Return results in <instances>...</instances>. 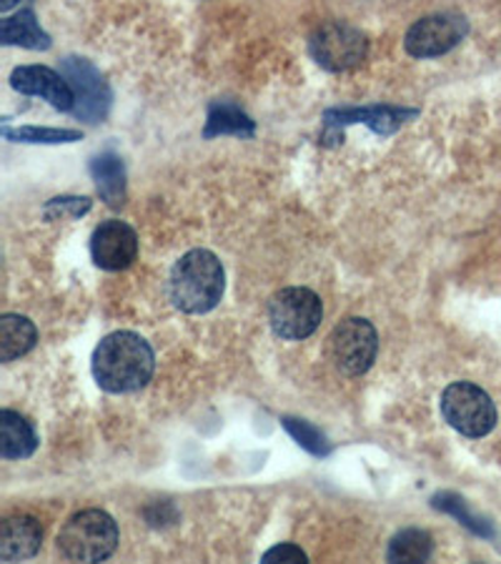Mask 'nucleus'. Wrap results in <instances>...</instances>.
<instances>
[{
    "mask_svg": "<svg viewBox=\"0 0 501 564\" xmlns=\"http://www.w3.org/2000/svg\"><path fill=\"white\" fill-rule=\"evenodd\" d=\"M3 136L15 143H43V146H56V143H76L84 139V133L74 129H41V125H21V129L5 125Z\"/></svg>",
    "mask_w": 501,
    "mask_h": 564,
    "instance_id": "obj_20",
    "label": "nucleus"
},
{
    "mask_svg": "<svg viewBox=\"0 0 501 564\" xmlns=\"http://www.w3.org/2000/svg\"><path fill=\"white\" fill-rule=\"evenodd\" d=\"M379 352V334L369 319H344L329 336V356L346 376H359L371 369Z\"/></svg>",
    "mask_w": 501,
    "mask_h": 564,
    "instance_id": "obj_7",
    "label": "nucleus"
},
{
    "mask_svg": "<svg viewBox=\"0 0 501 564\" xmlns=\"http://www.w3.org/2000/svg\"><path fill=\"white\" fill-rule=\"evenodd\" d=\"M119 548V527L103 509L74 515L58 534V550L70 562H103Z\"/></svg>",
    "mask_w": 501,
    "mask_h": 564,
    "instance_id": "obj_3",
    "label": "nucleus"
},
{
    "mask_svg": "<svg viewBox=\"0 0 501 564\" xmlns=\"http://www.w3.org/2000/svg\"><path fill=\"white\" fill-rule=\"evenodd\" d=\"M91 174H93V181L98 193H101V199L111 206V209H119L125 201V166H123V158L111 154V151H105V154L96 156L91 161Z\"/></svg>",
    "mask_w": 501,
    "mask_h": 564,
    "instance_id": "obj_18",
    "label": "nucleus"
},
{
    "mask_svg": "<svg viewBox=\"0 0 501 564\" xmlns=\"http://www.w3.org/2000/svg\"><path fill=\"white\" fill-rule=\"evenodd\" d=\"M93 376L98 387L111 394H129L146 387L154 376V349L133 331H113L93 352Z\"/></svg>",
    "mask_w": 501,
    "mask_h": 564,
    "instance_id": "obj_1",
    "label": "nucleus"
},
{
    "mask_svg": "<svg viewBox=\"0 0 501 564\" xmlns=\"http://www.w3.org/2000/svg\"><path fill=\"white\" fill-rule=\"evenodd\" d=\"M442 417L464 436H487L497 427V407L489 394L471 381H454L442 394Z\"/></svg>",
    "mask_w": 501,
    "mask_h": 564,
    "instance_id": "obj_4",
    "label": "nucleus"
},
{
    "mask_svg": "<svg viewBox=\"0 0 501 564\" xmlns=\"http://www.w3.org/2000/svg\"><path fill=\"white\" fill-rule=\"evenodd\" d=\"M18 3H21V0H0V11L8 13V11H11V8H15Z\"/></svg>",
    "mask_w": 501,
    "mask_h": 564,
    "instance_id": "obj_25",
    "label": "nucleus"
},
{
    "mask_svg": "<svg viewBox=\"0 0 501 564\" xmlns=\"http://www.w3.org/2000/svg\"><path fill=\"white\" fill-rule=\"evenodd\" d=\"M63 76L76 96V106L70 113L80 121L101 123L111 109V88L101 70L86 58H66L63 60Z\"/></svg>",
    "mask_w": 501,
    "mask_h": 564,
    "instance_id": "obj_8",
    "label": "nucleus"
},
{
    "mask_svg": "<svg viewBox=\"0 0 501 564\" xmlns=\"http://www.w3.org/2000/svg\"><path fill=\"white\" fill-rule=\"evenodd\" d=\"M0 41H3V46H21L29 51H48L53 46L51 35L38 25L33 8H23L15 15L3 18Z\"/></svg>",
    "mask_w": 501,
    "mask_h": 564,
    "instance_id": "obj_15",
    "label": "nucleus"
},
{
    "mask_svg": "<svg viewBox=\"0 0 501 564\" xmlns=\"http://www.w3.org/2000/svg\"><path fill=\"white\" fill-rule=\"evenodd\" d=\"M324 319V303L311 289L289 286L281 289L268 303V321L274 334L286 342H301L319 329Z\"/></svg>",
    "mask_w": 501,
    "mask_h": 564,
    "instance_id": "obj_5",
    "label": "nucleus"
},
{
    "mask_svg": "<svg viewBox=\"0 0 501 564\" xmlns=\"http://www.w3.org/2000/svg\"><path fill=\"white\" fill-rule=\"evenodd\" d=\"M434 552V542L428 532L424 530H404L393 537L389 544L387 557L389 562H401V564H419L426 562Z\"/></svg>",
    "mask_w": 501,
    "mask_h": 564,
    "instance_id": "obj_19",
    "label": "nucleus"
},
{
    "mask_svg": "<svg viewBox=\"0 0 501 564\" xmlns=\"http://www.w3.org/2000/svg\"><path fill=\"white\" fill-rule=\"evenodd\" d=\"M256 133V123L231 101H213L209 106V121H205L203 139L216 136H236L250 139Z\"/></svg>",
    "mask_w": 501,
    "mask_h": 564,
    "instance_id": "obj_17",
    "label": "nucleus"
},
{
    "mask_svg": "<svg viewBox=\"0 0 501 564\" xmlns=\"http://www.w3.org/2000/svg\"><path fill=\"white\" fill-rule=\"evenodd\" d=\"M11 86L23 96H41L58 111H74L76 96L66 76L48 66H21L11 74Z\"/></svg>",
    "mask_w": 501,
    "mask_h": 564,
    "instance_id": "obj_12",
    "label": "nucleus"
},
{
    "mask_svg": "<svg viewBox=\"0 0 501 564\" xmlns=\"http://www.w3.org/2000/svg\"><path fill=\"white\" fill-rule=\"evenodd\" d=\"M281 424H283L286 432L297 439V442L309 454H313V456H329L331 454V442L319 427L303 422V419H293V417H283Z\"/></svg>",
    "mask_w": 501,
    "mask_h": 564,
    "instance_id": "obj_22",
    "label": "nucleus"
},
{
    "mask_svg": "<svg viewBox=\"0 0 501 564\" xmlns=\"http://www.w3.org/2000/svg\"><path fill=\"white\" fill-rule=\"evenodd\" d=\"M432 501H434L436 509H442V512L459 519V524L467 527V530H471L474 534L489 537V540H491V537H494V527H491L487 519H481V517H477L474 512H469L467 501H464L461 497L444 491V495H436Z\"/></svg>",
    "mask_w": 501,
    "mask_h": 564,
    "instance_id": "obj_21",
    "label": "nucleus"
},
{
    "mask_svg": "<svg viewBox=\"0 0 501 564\" xmlns=\"http://www.w3.org/2000/svg\"><path fill=\"white\" fill-rule=\"evenodd\" d=\"M311 58L331 74L359 68L369 56V41L366 35L348 23H326L311 35L309 41Z\"/></svg>",
    "mask_w": 501,
    "mask_h": 564,
    "instance_id": "obj_6",
    "label": "nucleus"
},
{
    "mask_svg": "<svg viewBox=\"0 0 501 564\" xmlns=\"http://www.w3.org/2000/svg\"><path fill=\"white\" fill-rule=\"evenodd\" d=\"M419 115L416 109H399V106H364V109H356V106H346V109H329L324 113L326 123V136L338 139L342 136V129L354 123L369 125L374 133L379 136H391L397 133L401 125L414 121Z\"/></svg>",
    "mask_w": 501,
    "mask_h": 564,
    "instance_id": "obj_10",
    "label": "nucleus"
},
{
    "mask_svg": "<svg viewBox=\"0 0 501 564\" xmlns=\"http://www.w3.org/2000/svg\"><path fill=\"white\" fill-rule=\"evenodd\" d=\"M93 201L88 196H58L43 206V217L46 221H66V219H80L91 211Z\"/></svg>",
    "mask_w": 501,
    "mask_h": 564,
    "instance_id": "obj_23",
    "label": "nucleus"
},
{
    "mask_svg": "<svg viewBox=\"0 0 501 564\" xmlns=\"http://www.w3.org/2000/svg\"><path fill=\"white\" fill-rule=\"evenodd\" d=\"M43 530L38 519L29 515L8 517L3 527H0V560L3 562H18L31 560L35 552L41 550Z\"/></svg>",
    "mask_w": 501,
    "mask_h": 564,
    "instance_id": "obj_13",
    "label": "nucleus"
},
{
    "mask_svg": "<svg viewBox=\"0 0 501 564\" xmlns=\"http://www.w3.org/2000/svg\"><path fill=\"white\" fill-rule=\"evenodd\" d=\"M469 23L461 15H426L407 31L404 48L414 58H436L467 38Z\"/></svg>",
    "mask_w": 501,
    "mask_h": 564,
    "instance_id": "obj_9",
    "label": "nucleus"
},
{
    "mask_svg": "<svg viewBox=\"0 0 501 564\" xmlns=\"http://www.w3.org/2000/svg\"><path fill=\"white\" fill-rule=\"evenodd\" d=\"M38 342V331L31 319L21 313H3L0 317V362L11 364L18 356L29 354Z\"/></svg>",
    "mask_w": 501,
    "mask_h": 564,
    "instance_id": "obj_16",
    "label": "nucleus"
},
{
    "mask_svg": "<svg viewBox=\"0 0 501 564\" xmlns=\"http://www.w3.org/2000/svg\"><path fill=\"white\" fill-rule=\"evenodd\" d=\"M223 291H226V272L219 256L205 248H193L178 258L168 279V297L183 313L216 309Z\"/></svg>",
    "mask_w": 501,
    "mask_h": 564,
    "instance_id": "obj_2",
    "label": "nucleus"
},
{
    "mask_svg": "<svg viewBox=\"0 0 501 564\" xmlns=\"http://www.w3.org/2000/svg\"><path fill=\"white\" fill-rule=\"evenodd\" d=\"M261 562H309V557L297 544H279V548L268 550Z\"/></svg>",
    "mask_w": 501,
    "mask_h": 564,
    "instance_id": "obj_24",
    "label": "nucleus"
},
{
    "mask_svg": "<svg viewBox=\"0 0 501 564\" xmlns=\"http://www.w3.org/2000/svg\"><path fill=\"white\" fill-rule=\"evenodd\" d=\"M38 450V436L29 419L13 409L0 411V454L3 460H25Z\"/></svg>",
    "mask_w": 501,
    "mask_h": 564,
    "instance_id": "obj_14",
    "label": "nucleus"
},
{
    "mask_svg": "<svg viewBox=\"0 0 501 564\" xmlns=\"http://www.w3.org/2000/svg\"><path fill=\"white\" fill-rule=\"evenodd\" d=\"M91 256L96 266L105 268V272L129 268L138 256L136 231L119 219L103 221L91 236Z\"/></svg>",
    "mask_w": 501,
    "mask_h": 564,
    "instance_id": "obj_11",
    "label": "nucleus"
}]
</instances>
